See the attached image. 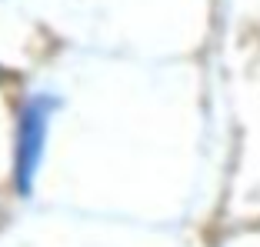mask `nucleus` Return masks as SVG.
I'll return each instance as SVG.
<instances>
[{
  "label": "nucleus",
  "instance_id": "obj_1",
  "mask_svg": "<svg viewBox=\"0 0 260 247\" xmlns=\"http://www.w3.org/2000/svg\"><path fill=\"white\" fill-rule=\"evenodd\" d=\"M57 107H60V101L50 97V94H34L20 107V117H17V147H14V184H17L20 197H27L34 191L40 161H44L50 117L57 114Z\"/></svg>",
  "mask_w": 260,
  "mask_h": 247
}]
</instances>
